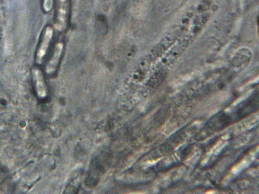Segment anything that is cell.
Masks as SVG:
<instances>
[{"instance_id":"obj_1","label":"cell","mask_w":259,"mask_h":194,"mask_svg":"<svg viewBox=\"0 0 259 194\" xmlns=\"http://www.w3.org/2000/svg\"><path fill=\"white\" fill-rule=\"evenodd\" d=\"M69 5V0H58V1L54 27L59 32H62L67 28Z\"/></svg>"},{"instance_id":"obj_2","label":"cell","mask_w":259,"mask_h":194,"mask_svg":"<svg viewBox=\"0 0 259 194\" xmlns=\"http://www.w3.org/2000/svg\"><path fill=\"white\" fill-rule=\"evenodd\" d=\"M52 36H53V30H52V27H47L45 29L44 33H43L42 40H41L40 46H39L38 50H37L36 58L37 64H41L42 63L43 60H44L47 51H48Z\"/></svg>"},{"instance_id":"obj_3","label":"cell","mask_w":259,"mask_h":194,"mask_svg":"<svg viewBox=\"0 0 259 194\" xmlns=\"http://www.w3.org/2000/svg\"><path fill=\"white\" fill-rule=\"evenodd\" d=\"M33 77L35 89L39 98H45L47 96V89L42 71L38 68H35L33 71Z\"/></svg>"},{"instance_id":"obj_4","label":"cell","mask_w":259,"mask_h":194,"mask_svg":"<svg viewBox=\"0 0 259 194\" xmlns=\"http://www.w3.org/2000/svg\"><path fill=\"white\" fill-rule=\"evenodd\" d=\"M64 44L62 42H58L54 48L53 54L52 58L46 66V73L49 75H52L56 71L59 64L60 58H61L62 51H63Z\"/></svg>"},{"instance_id":"obj_5","label":"cell","mask_w":259,"mask_h":194,"mask_svg":"<svg viewBox=\"0 0 259 194\" xmlns=\"http://www.w3.org/2000/svg\"><path fill=\"white\" fill-rule=\"evenodd\" d=\"M53 5V0H43V10L46 13H49L52 10Z\"/></svg>"}]
</instances>
